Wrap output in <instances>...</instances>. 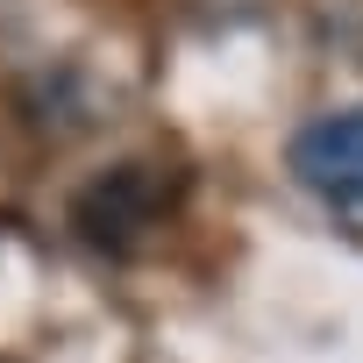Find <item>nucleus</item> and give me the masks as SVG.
<instances>
[{"mask_svg":"<svg viewBox=\"0 0 363 363\" xmlns=\"http://www.w3.org/2000/svg\"><path fill=\"white\" fill-rule=\"evenodd\" d=\"M285 164L306 193H320L335 207H363V107H328V114L299 121Z\"/></svg>","mask_w":363,"mask_h":363,"instance_id":"nucleus-1","label":"nucleus"},{"mask_svg":"<svg viewBox=\"0 0 363 363\" xmlns=\"http://www.w3.org/2000/svg\"><path fill=\"white\" fill-rule=\"evenodd\" d=\"M72 221H79L86 242H100V250L121 257V250L157 221V186H150V171H143V164H121V171L93 178V186L72 200Z\"/></svg>","mask_w":363,"mask_h":363,"instance_id":"nucleus-2","label":"nucleus"}]
</instances>
